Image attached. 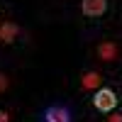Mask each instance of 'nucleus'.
Masks as SVG:
<instances>
[{"instance_id": "nucleus-1", "label": "nucleus", "mask_w": 122, "mask_h": 122, "mask_svg": "<svg viewBox=\"0 0 122 122\" xmlns=\"http://www.w3.org/2000/svg\"><path fill=\"white\" fill-rule=\"evenodd\" d=\"M117 103H120V98L112 88H98L93 95V107L98 112H112L117 107Z\"/></svg>"}, {"instance_id": "nucleus-2", "label": "nucleus", "mask_w": 122, "mask_h": 122, "mask_svg": "<svg viewBox=\"0 0 122 122\" xmlns=\"http://www.w3.org/2000/svg\"><path fill=\"white\" fill-rule=\"evenodd\" d=\"M42 122H71V112L64 105H51V107L44 110Z\"/></svg>"}, {"instance_id": "nucleus-3", "label": "nucleus", "mask_w": 122, "mask_h": 122, "mask_svg": "<svg viewBox=\"0 0 122 122\" xmlns=\"http://www.w3.org/2000/svg\"><path fill=\"white\" fill-rule=\"evenodd\" d=\"M81 10L86 17H100L107 10V0H81Z\"/></svg>"}, {"instance_id": "nucleus-4", "label": "nucleus", "mask_w": 122, "mask_h": 122, "mask_svg": "<svg viewBox=\"0 0 122 122\" xmlns=\"http://www.w3.org/2000/svg\"><path fill=\"white\" fill-rule=\"evenodd\" d=\"M17 34H20V27L12 22V20L0 22V42H3V44H12Z\"/></svg>"}, {"instance_id": "nucleus-5", "label": "nucleus", "mask_w": 122, "mask_h": 122, "mask_svg": "<svg viewBox=\"0 0 122 122\" xmlns=\"http://www.w3.org/2000/svg\"><path fill=\"white\" fill-rule=\"evenodd\" d=\"M98 59L105 61V64L115 61L117 59V44H112V42H100L98 44Z\"/></svg>"}, {"instance_id": "nucleus-6", "label": "nucleus", "mask_w": 122, "mask_h": 122, "mask_svg": "<svg viewBox=\"0 0 122 122\" xmlns=\"http://www.w3.org/2000/svg\"><path fill=\"white\" fill-rule=\"evenodd\" d=\"M100 83H103V76H100L98 71H88V73H83V78H81V86L86 90H98Z\"/></svg>"}, {"instance_id": "nucleus-7", "label": "nucleus", "mask_w": 122, "mask_h": 122, "mask_svg": "<svg viewBox=\"0 0 122 122\" xmlns=\"http://www.w3.org/2000/svg\"><path fill=\"white\" fill-rule=\"evenodd\" d=\"M107 122H122V112H112L107 117Z\"/></svg>"}, {"instance_id": "nucleus-8", "label": "nucleus", "mask_w": 122, "mask_h": 122, "mask_svg": "<svg viewBox=\"0 0 122 122\" xmlns=\"http://www.w3.org/2000/svg\"><path fill=\"white\" fill-rule=\"evenodd\" d=\"M5 88H7V76H3V73H0V93H3Z\"/></svg>"}, {"instance_id": "nucleus-9", "label": "nucleus", "mask_w": 122, "mask_h": 122, "mask_svg": "<svg viewBox=\"0 0 122 122\" xmlns=\"http://www.w3.org/2000/svg\"><path fill=\"white\" fill-rule=\"evenodd\" d=\"M0 122H10V115L5 112V110H0Z\"/></svg>"}]
</instances>
